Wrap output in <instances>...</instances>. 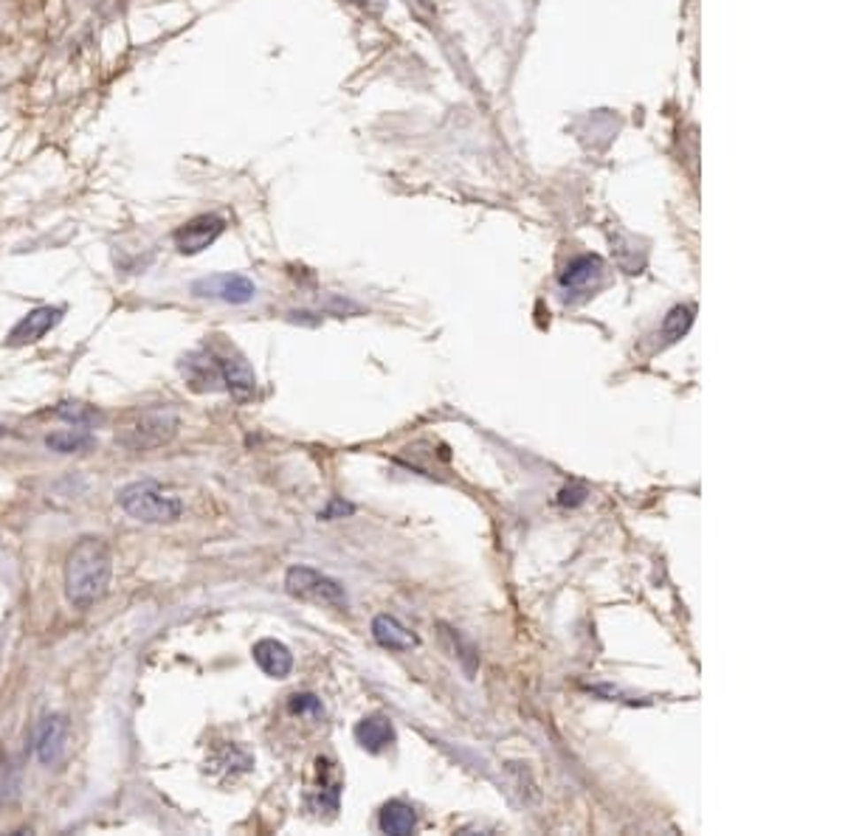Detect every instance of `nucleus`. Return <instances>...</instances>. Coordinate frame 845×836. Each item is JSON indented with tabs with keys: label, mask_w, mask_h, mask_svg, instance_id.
Returning <instances> with one entry per match:
<instances>
[{
	"label": "nucleus",
	"mask_w": 845,
	"mask_h": 836,
	"mask_svg": "<svg viewBox=\"0 0 845 836\" xmlns=\"http://www.w3.org/2000/svg\"><path fill=\"white\" fill-rule=\"evenodd\" d=\"M113 578V552L102 538H80L65 557V597L73 609H90L107 594Z\"/></svg>",
	"instance_id": "obj_1"
},
{
	"label": "nucleus",
	"mask_w": 845,
	"mask_h": 836,
	"mask_svg": "<svg viewBox=\"0 0 845 836\" xmlns=\"http://www.w3.org/2000/svg\"><path fill=\"white\" fill-rule=\"evenodd\" d=\"M116 502L130 518L142 524H175L183 513V502L178 495L164 485L152 482V479L125 485L119 490Z\"/></svg>",
	"instance_id": "obj_2"
},
{
	"label": "nucleus",
	"mask_w": 845,
	"mask_h": 836,
	"mask_svg": "<svg viewBox=\"0 0 845 836\" xmlns=\"http://www.w3.org/2000/svg\"><path fill=\"white\" fill-rule=\"evenodd\" d=\"M178 414L169 406L144 409L116 433V442L130 448V451H152V448H161L173 440L178 433Z\"/></svg>",
	"instance_id": "obj_3"
},
{
	"label": "nucleus",
	"mask_w": 845,
	"mask_h": 836,
	"mask_svg": "<svg viewBox=\"0 0 845 836\" xmlns=\"http://www.w3.org/2000/svg\"><path fill=\"white\" fill-rule=\"evenodd\" d=\"M285 588L290 597H299L304 602H316V606H330V609H347L350 597L344 586L333 580L330 575L311 566H290L285 575Z\"/></svg>",
	"instance_id": "obj_4"
},
{
	"label": "nucleus",
	"mask_w": 845,
	"mask_h": 836,
	"mask_svg": "<svg viewBox=\"0 0 845 836\" xmlns=\"http://www.w3.org/2000/svg\"><path fill=\"white\" fill-rule=\"evenodd\" d=\"M192 293L201 299H218L226 304H245L257 296V285L242 273H211L197 279Z\"/></svg>",
	"instance_id": "obj_5"
},
{
	"label": "nucleus",
	"mask_w": 845,
	"mask_h": 836,
	"mask_svg": "<svg viewBox=\"0 0 845 836\" xmlns=\"http://www.w3.org/2000/svg\"><path fill=\"white\" fill-rule=\"evenodd\" d=\"M226 231V220L220 214H197L192 220L183 223L175 234H173V242L178 248V254L183 257H195L206 251L209 245L218 242V237Z\"/></svg>",
	"instance_id": "obj_6"
},
{
	"label": "nucleus",
	"mask_w": 845,
	"mask_h": 836,
	"mask_svg": "<svg viewBox=\"0 0 845 836\" xmlns=\"http://www.w3.org/2000/svg\"><path fill=\"white\" fill-rule=\"evenodd\" d=\"M603 279V262L601 257H592V254H583L578 259H572L570 265L564 268L561 279H558V288H561V296L564 302H578L583 296H589V293L597 288V282Z\"/></svg>",
	"instance_id": "obj_7"
},
{
	"label": "nucleus",
	"mask_w": 845,
	"mask_h": 836,
	"mask_svg": "<svg viewBox=\"0 0 845 836\" xmlns=\"http://www.w3.org/2000/svg\"><path fill=\"white\" fill-rule=\"evenodd\" d=\"M63 313H65L63 307H51V304L28 310V313L9 330L6 344H9V347H28V344H35V341L45 338V335H49V333L57 327L59 321H63Z\"/></svg>",
	"instance_id": "obj_8"
},
{
	"label": "nucleus",
	"mask_w": 845,
	"mask_h": 836,
	"mask_svg": "<svg viewBox=\"0 0 845 836\" xmlns=\"http://www.w3.org/2000/svg\"><path fill=\"white\" fill-rule=\"evenodd\" d=\"M65 738H68L65 716L42 718V724L37 726V738H35V749H37V757H40L42 766H57L59 761H63Z\"/></svg>",
	"instance_id": "obj_9"
},
{
	"label": "nucleus",
	"mask_w": 845,
	"mask_h": 836,
	"mask_svg": "<svg viewBox=\"0 0 845 836\" xmlns=\"http://www.w3.org/2000/svg\"><path fill=\"white\" fill-rule=\"evenodd\" d=\"M214 361H218L220 378H223V383H226L228 392H232L237 400L254 397V392H257V375H254L251 364L245 361L242 355L232 352V355H220V358H214Z\"/></svg>",
	"instance_id": "obj_10"
},
{
	"label": "nucleus",
	"mask_w": 845,
	"mask_h": 836,
	"mask_svg": "<svg viewBox=\"0 0 845 836\" xmlns=\"http://www.w3.org/2000/svg\"><path fill=\"white\" fill-rule=\"evenodd\" d=\"M251 654H254V662L259 664V671L271 679H285L294 671V654H290L288 645H282L280 640H259Z\"/></svg>",
	"instance_id": "obj_11"
},
{
	"label": "nucleus",
	"mask_w": 845,
	"mask_h": 836,
	"mask_svg": "<svg viewBox=\"0 0 845 836\" xmlns=\"http://www.w3.org/2000/svg\"><path fill=\"white\" fill-rule=\"evenodd\" d=\"M356 740H358L361 749H366L370 755H378L395 743V730L383 716H370V718L356 724Z\"/></svg>",
	"instance_id": "obj_12"
},
{
	"label": "nucleus",
	"mask_w": 845,
	"mask_h": 836,
	"mask_svg": "<svg viewBox=\"0 0 845 836\" xmlns=\"http://www.w3.org/2000/svg\"><path fill=\"white\" fill-rule=\"evenodd\" d=\"M373 637L380 648H389V650H411L418 645V637L389 614H380L373 619Z\"/></svg>",
	"instance_id": "obj_13"
},
{
	"label": "nucleus",
	"mask_w": 845,
	"mask_h": 836,
	"mask_svg": "<svg viewBox=\"0 0 845 836\" xmlns=\"http://www.w3.org/2000/svg\"><path fill=\"white\" fill-rule=\"evenodd\" d=\"M378 825H380L383 833L406 836V833L414 831V825H418V814H414V809H411V805H406L403 800H389L380 809Z\"/></svg>",
	"instance_id": "obj_14"
},
{
	"label": "nucleus",
	"mask_w": 845,
	"mask_h": 836,
	"mask_svg": "<svg viewBox=\"0 0 845 836\" xmlns=\"http://www.w3.org/2000/svg\"><path fill=\"white\" fill-rule=\"evenodd\" d=\"M694 316H696L694 304L671 307L668 316L663 318V327H659V338H663V344H676L682 335H688V330L694 327Z\"/></svg>",
	"instance_id": "obj_15"
},
{
	"label": "nucleus",
	"mask_w": 845,
	"mask_h": 836,
	"mask_svg": "<svg viewBox=\"0 0 845 836\" xmlns=\"http://www.w3.org/2000/svg\"><path fill=\"white\" fill-rule=\"evenodd\" d=\"M45 445L57 454H76V451H85V448L94 445V433H90L88 428L73 426V428L49 433V437H45Z\"/></svg>",
	"instance_id": "obj_16"
},
{
	"label": "nucleus",
	"mask_w": 845,
	"mask_h": 836,
	"mask_svg": "<svg viewBox=\"0 0 845 836\" xmlns=\"http://www.w3.org/2000/svg\"><path fill=\"white\" fill-rule=\"evenodd\" d=\"M288 709L294 712V716H325V707L316 699L313 693H294L288 702Z\"/></svg>",
	"instance_id": "obj_17"
},
{
	"label": "nucleus",
	"mask_w": 845,
	"mask_h": 836,
	"mask_svg": "<svg viewBox=\"0 0 845 836\" xmlns=\"http://www.w3.org/2000/svg\"><path fill=\"white\" fill-rule=\"evenodd\" d=\"M57 414L63 417V420H68V423H73V426H80V428H88L90 423L96 420V411H90V409L80 406V403H63V406L57 409Z\"/></svg>",
	"instance_id": "obj_18"
},
{
	"label": "nucleus",
	"mask_w": 845,
	"mask_h": 836,
	"mask_svg": "<svg viewBox=\"0 0 845 836\" xmlns=\"http://www.w3.org/2000/svg\"><path fill=\"white\" fill-rule=\"evenodd\" d=\"M583 502H587V490L583 487H564L558 493V504H564V507H578Z\"/></svg>",
	"instance_id": "obj_19"
},
{
	"label": "nucleus",
	"mask_w": 845,
	"mask_h": 836,
	"mask_svg": "<svg viewBox=\"0 0 845 836\" xmlns=\"http://www.w3.org/2000/svg\"><path fill=\"white\" fill-rule=\"evenodd\" d=\"M420 4H423V0H420Z\"/></svg>",
	"instance_id": "obj_20"
}]
</instances>
